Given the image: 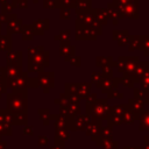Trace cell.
Segmentation results:
<instances>
[{"label": "cell", "instance_id": "5bb4252c", "mask_svg": "<svg viewBox=\"0 0 149 149\" xmlns=\"http://www.w3.org/2000/svg\"><path fill=\"white\" fill-rule=\"evenodd\" d=\"M74 8H76L77 13L86 12V10L91 9V0H77Z\"/></svg>", "mask_w": 149, "mask_h": 149}, {"label": "cell", "instance_id": "e575fe53", "mask_svg": "<svg viewBox=\"0 0 149 149\" xmlns=\"http://www.w3.org/2000/svg\"><path fill=\"white\" fill-rule=\"evenodd\" d=\"M37 1H38V0H34V2H35V3H36V2H37Z\"/></svg>", "mask_w": 149, "mask_h": 149}, {"label": "cell", "instance_id": "277c9868", "mask_svg": "<svg viewBox=\"0 0 149 149\" xmlns=\"http://www.w3.org/2000/svg\"><path fill=\"white\" fill-rule=\"evenodd\" d=\"M38 86L44 88V92L48 93L50 87H54V73L52 72H40L37 77Z\"/></svg>", "mask_w": 149, "mask_h": 149}, {"label": "cell", "instance_id": "ba28073f", "mask_svg": "<svg viewBox=\"0 0 149 149\" xmlns=\"http://www.w3.org/2000/svg\"><path fill=\"white\" fill-rule=\"evenodd\" d=\"M23 72L22 65H6L5 66V77L6 79H12L20 76Z\"/></svg>", "mask_w": 149, "mask_h": 149}, {"label": "cell", "instance_id": "6da1fadb", "mask_svg": "<svg viewBox=\"0 0 149 149\" xmlns=\"http://www.w3.org/2000/svg\"><path fill=\"white\" fill-rule=\"evenodd\" d=\"M7 99V108L10 113H19V112H27L28 106V95L27 88L14 90L12 93L6 94Z\"/></svg>", "mask_w": 149, "mask_h": 149}, {"label": "cell", "instance_id": "603a6c76", "mask_svg": "<svg viewBox=\"0 0 149 149\" xmlns=\"http://www.w3.org/2000/svg\"><path fill=\"white\" fill-rule=\"evenodd\" d=\"M26 84H27V87H38V81H37V78H30V77H27V80H26Z\"/></svg>", "mask_w": 149, "mask_h": 149}, {"label": "cell", "instance_id": "484cf974", "mask_svg": "<svg viewBox=\"0 0 149 149\" xmlns=\"http://www.w3.org/2000/svg\"><path fill=\"white\" fill-rule=\"evenodd\" d=\"M42 50H44L42 45H37V47H29V48H28V56H33V55H35V54H37V52H40V51H42Z\"/></svg>", "mask_w": 149, "mask_h": 149}, {"label": "cell", "instance_id": "836d02e7", "mask_svg": "<svg viewBox=\"0 0 149 149\" xmlns=\"http://www.w3.org/2000/svg\"><path fill=\"white\" fill-rule=\"evenodd\" d=\"M5 1H6V0H0V2H2V3H5Z\"/></svg>", "mask_w": 149, "mask_h": 149}, {"label": "cell", "instance_id": "cb8c5ba5", "mask_svg": "<svg viewBox=\"0 0 149 149\" xmlns=\"http://www.w3.org/2000/svg\"><path fill=\"white\" fill-rule=\"evenodd\" d=\"M59 16L61 19H66L69 20L71 17V12H70V8H61V12H59Z\"/></svg>", "mask_w": 149, "mask_h": 149}, {"label": "cell", "instance_id": "30bf717a", "mask_svg": "<svg viewBox=\"0 0 149 149\" xmlns=\"http://www.w3.org/2000/svg\"><path fill=\"white\" fill-rule=\"evenodd\" d=\"M13 114V125L16 126H26L28 121V114L27 112H19V113H12Z\"/></svg>", "mask_w": 149, "mask_h": 149}, {"label": "cell", "instance_id": "f546056e", "mask_svg": "<svg viewBox=\"0 0 149 149\" xmlns=\"http://www.w3.org/2000/svg\"><path fill=\"white\" fill-rule=\"evenodd\" d=\"M48 143L47 136H38V146H45Z\"/></svg>", "mask_w": 149, "mask_h": 149}, {"label": "cell", "instance_id": "44dd1931", "mask_svg": "<svg viewBox=\"0 0 149 149\" xmlns=\"http://www.w3.org/2000/svg\"><path fill=\"white\" fill-rule=\"evenodd\" d=\"M69 37H70V31L69 30H65V31H61L59 35L55 36V40H58L62 43H64V42H68Z\"/></svg>", "mask_w": 149, "mask_h": 149}, {"label": "cell", "instance_id": "7a4b0ae2", "mask_svg": "<svg viewBox=\"0 0 149 149\" xmlns=\"http://www.w3.org/2000/svg\"><path fill=\"white\" fill-rule=\"evenodd\" d=\"M49 64V52L42 50L33 56H28V72H43Z\"/></svg>", "mask_w": 149, "mask_h": 149}, {"label": "cell", "instance_id": "ac0fdd59", "mask_svg": "<svg viewBox=\"0 0 149 149\" xmlns=\"http://www.w3.org/2000/svg\"><path fill=\"white\" fill-rule=\"evenodd\" d=\"M10 135H12V126L0 122V140H2L3 136H10Z\"/></svg>", "mask_w": 149, "mask_h": 149}, {"label": "cell", "instance_id": "e0dca14e", "mask_svg": "<svg viewBox=\"0 0 149 149\" xmlns=\"http://www.w3.org/2000/svg\"><path fill=\"white\" fill-rule=\"evenodd\" d=\"M59 52H61L62 56H71L74 52V48L72 45H70L69 42H64V43L61 44Z\"/></svg>", "mask_w": 149, "mask_h": 149}, {"label": "cell", "instance_id": "83f0119b", "mask_svg": "<svg viewBox=\"0 0 149 149\" xmlns=\"http://www.w3.org/2000/svg\"><path fill=\"white\" fill-rule=\"evenodd\" d=\"M43 3H44V8H57L58 7L57 0H44Z\"/></svg>", "mask_w": 149, "mask_h": 149}, {"label": "cell", "instance_id": "4316f807", "mask_svg": "<svg viewBox=\"0 0 149 149\" xmlns=\"http://www.w3.org/2000/svg\"><path fill=\"white\" fill-rule=\"evenodd\" d=\"M7 92V85H6V77L0 78V98Z\"/></svg>", "mask_w": 149, "mask_h": 149}, {"label": "cell", "instance_id": "3957f363", "mask_svg": "<svg viewBox=\"0 0 149 149\" xmlns=\"http://www.w3.org/2000/svg\"><path fill=\"white\" fill-rule=\"evenodd\" d=\"M27 77H28V73L27 72H22L20 76H17L15 78L6 79L7 88H10L12 91L20 90V88H27V84H26Z\"/></svg>", "mask_w": 149, "mask_h": 149}, {"label": "cell", "instance_id": "5b68a950", "mask_svg": "<svg viewBox=\"0 0 149 149\" xmlns=\"http://www.w3.org/2000/svg\"><path fill=\"white\" fill-rule=\"evenodd\" d=\"M6 65H22V51L8 50L6 54Z\"/></svg>", "mask_w": 149, "mask_h": 149}, {"label": "cell", "instance_id": "9a60e30c", "mask_svg": "<svg viewBox=\"0 0 149 149\" xmlns=\"http://www.w3.org/2000/svg\"><path fill=\"white\" fill-rule=\"evenodd\" d=\"M0 122L13 126V114L8 109L0 108Z\"/></svg>", "mask_w": 149, "mask_h": 149}, {"label": "cell", "instance_id": "d6a6232c", "mask_svg": "<svg viewBox=\"0 0 149 149\" xmlns=\"http://www.w3.org/2000/svg\"><path fill=\"white\" fill-rule=\"evenodd\" d=\"M51 149H59V148H58V147H57V146H55V147H52V148H51Z\"/></svg>", "mask_w": 149, "mask_h": 149}, {"label": "cell", "instance_id": "4fadbf2b", "mask_svg": "<svg viewBox=\"0 0 149 149\" xmlns=\"http://www.w3.org/2000/svg\"><path fill=\"white\" fill-rule=\"evenodd\" d=\"M12 49V37L10 35H0V51H8Z\"/></svg>", "mask_w": 149, "mask_h": 149}, {"label": "cell", "instance_id": "52a82bcc", "mask_svg": "<svg viewBox=\"0 0 149 149\" xmlns=\"http://www.w3.org/2000/svg\"><path fill=\"white\" fill-rule=\"evenodd\" d=\"M22 27V21L17 17H13L7 22V33L8 35L13 34H19Z\"/></svg>", "mask_w": 149, "mask_h": 149}, {"label": "cell", "instance_id": "2e32d148", "mask_svg": "<svg viewBox=\"0 0 149 149\" xmlns=\"http://www.w3.org/2000/svg\"><path fill=\"white\" fill-rule=\"evenodd\" d=\"M20 33L22 34V38H23L24 41H30V40H33L34 30H33V27H31V26H28V24L22 26Z\"/></svg>", "mask_w": 149, "mask_h": 149}, {"label": "cell", "instance_id": "d6986e66", "mask_svg": "<svg viewBox=\"0 0 149 149\" xmlns=\"http://www.w3.org/2000/svg\"><path fill=\"white\" fill-rule=\"evenodd\" d=\"M38 115H40V119L43 121L44 125H48L49 121H50V119H51V116H52V115L50 114L49 109H44V108L38 109Z\"/></svg>", "mask_w": 149, "mask_h": 149}, {"label": "cell", "instance_id": "7402d4cb", "mask_svg": "<svg viewBox=\"0 0 149 149\" xmlns=\"http://www.w3.org/2000/svg\"><path fill=\"white\" fill-rule=\"evenodd\" d=\"M55 137H56V141H58V140H65V139L69 137V134L64 129H57L56 130V134H55Z\"/></svg>", "mask_w": 149, "mask_h": 149}, {"label": "cell", "instance_id": "9c48e42d", "mask_svg": "<svg viewBox=\"0 0 149 149\" xmlns=\"http://www.w3.org/2000/svg\"><path fill=\"white\" fill-rule=\"evenodd\" d=\"M34 35H43L44 30L49 29V20H36L31 24Z\"/></svg>", "mask_w": 149, "mask_h": 149}, {"label": "cell", "instance_id": "ffe728a7", "mask_svg": "<svg viewBox=\"0 0 149 149\" xmlns=\"http://www.w3.org/2000/svg\"><path fill=\"white\" fill-rule=\"evenodd\" d=\"M77 0H57L59 8H74Z\"/></svg>", "mask_w": 149, "mask_h": 149}, {"label": "cell", "instance_id": "f1b7e54d", "mask_svg": "<svg viewBox=\"0 0 149 149\" xmlns=\"http://www.w3.org/2000/svg\"><path fill=\"white\" fill-rule=\"evenodd\" d=\"M23 134L24 135H29V136H31L33 134H34V129H33V127H29V126H23Z\"/></svg>", "mask_w": 149, "mask_h": 149}, {"label": "cell", "instance_id": "4dcf8cb0", "mask_svg": "<svg viewBox=\"0 0 149 149\" xmlns=\"http://www.w3.org/2000/svg\"><path fill=\"white\" fill-rule=\"evenodd\" d=\"M7 147V142L3 140H0V149H6Z\"/></svg>", "mask_w": 149, "mask_h": 149}, {"label": "cell", "instance_id": "8992f818", "mask_svg": "<svg viewBox=\"0 0 149 149\" xmlns=\"http://www.w3.org/2000/svg\"><path fill=\"white\" fill-rule=\"evenodd\" d=\"M137 9H139L137 0H133L128 2L123 8V17L127 16L132 19H137Z\"/></svg>", "mask_w": 149, "mask_h": 149}, {"label": "cell", "instance_id": "8fae6325", "mask_svg": "<svg viewBox=\"0 0 149 149\" xmlns=\"http://www.w3.org/2000/svg\"><path fill=\"white\" fill-rule=\"evenodd\" d=\"M106 12H107V15H108V17L113 20L114 24H118V21L121 19V15H120V13H119L118 8H116V7H115L113 3H108Z\"/></svg>", "mask_w": 149, "mask_h": 149}, {"label": "cell", "instance_id": "d4e9b609", "mask_svg": "<svg viewBox=\"0 0 149 149\" xmlns=\"http://www.w3.org/2000/svg\"><path fill=\"white\" fill-rule=\"evenodd\" d=\"M13 17H16V14H0V26L2 24V23H5V22H8L10 19H13Z\"/></svg>", "mask_w": 149, "mask_h": 149}, {"label": "cell", "instance_id": "d590c367", "mask_svg": "<svg viewBox=\"0 0 149 149\" xmlns=\"http://www.w3.org/2000/svg\"><path fill=\"white\" fill-rule=\"evenodd\" d=\"M0 31H1V26H0Z\"/></svg>", "mask_w": 149, "mask_h": 149}, {"label": "cell", "instance_id": "1f68e13d", "mask_svg": "<svg viewBox=\"0 0 149 149\" xmlns=\"http://www.w3.org/2000/svg\"><path fill=\"white\" fill-rule=\"evenodd\" d=\"M5 77V66H0V78Z\"/></svg>", "mask_w": 149, "mask_h": 149}, {"label": "cell", "instance_id": "7c38bea8", "mask_svg": "<svg viewBox=\"0 0 149 149\" xmlns=\"http://www.w3.org/2000/svg\"><path fill=\"white\" fill-rule=\"evenodd\" d=\"M92 13H93V16L95 17V20L99 22V23H102V24H106L107 21H108V15H107V12L106 9H92Z\"/></svg>", "mask_w": 149, "mask_h": 149}]
</instances>
